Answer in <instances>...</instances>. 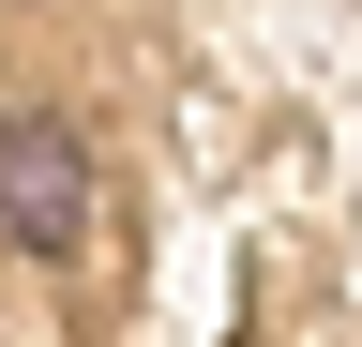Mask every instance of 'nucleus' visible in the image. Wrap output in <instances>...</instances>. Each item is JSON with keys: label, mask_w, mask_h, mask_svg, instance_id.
Wrapping results in <instances>:
<instances>
[{"label": "nucleus", "mask_w": 362, "mask_h": 347, "mask_svg": "<svg viewBox=\"0 0 362 347\" xmlns=\"http://www.w3.org/2000/svg\"><path fill=\"white\" fill-rule=\"evenodd\" d=\"M0 242L16 257H76L90 242V151H76V121H0Z\"/></svg>", "instance_id": "nucleus-1"}]
</instances>
